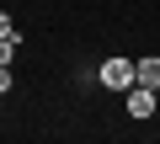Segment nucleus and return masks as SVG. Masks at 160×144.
Segmentation results:
<instances>
[{"label": "nucleus", "instance_id": "f257e3e1", "mask_svg": "<svg viewBox=\"0 0 160 144\" xmlns=\"http://www.w3.org/2000/svg\"><path fill=\"white\" fill-rule=\"evenodd\" d=\"M123 107H128V117H133V123H149V117H155V107H160V91L133 80V86L123 91Z\"/></svg>", "mask_w": 160, "mask_h": 144}, {"label": "nucleus", "instance_id": "f03ea898", "mask_svg": "<svg viewBox=\"0 0 160 144\" xmlns=\"http://www.w3.org/2000/svg\"><path fill=\"white\" fill-rule=\"evenodd\" d=\"M96 80H102L107 91H128V86L139 80V69H133V59H118V53H112V59L96 69Z\"/></svg>", "mask_w": 160, "mask_h": 144}, {"label": "nucleus", "instance_id": "7ed1b4c3", "mask_svg": "<svg viewBox=\"0 0 160 144\" xmlns=\"http://www.w3.org/2000/svg\"><path fill=\"white\" fill-rule=\"evenodd\" d=\"M133 69H139V86H155V91H160V53L133 59Z\"/></svg>", "mask_w": 160, "mask_h": 144}, {"label": "nucleus", "instance_id": "20e7f679", "mask_svg": "<svg viewBox=\"0 0 160 144\" xmlns=\"http://www.w3.org/2000/svg\"><path fill=\"white\" fill-rule=\"evenodd\" d=\"M0 37H16V43H22V32H16V22H11L6 11H0Z\"/></svg>", "mask_w": 160, "mask_h": 144}, {"label": "nucleus", "instance_id": "39448f33", "mask_svg": "<svg viewBox=\"0 0 160 144\" xmlns=\"http://www.w3.org/2000/svg\"><path fill=\"white\" fill-rule=\"evenodd\" d=\"M16 59V37H0V64H11Z\"/></svg>", "mask_w": 160, "mask_h": 144}, {"label": "nucleus", "instance_id": "423d86ee", "mask_svg": "<svg viewBox=\"0 0 160 144\" xmlns=\"http://www.w3.org/2000/svg\"><path fill=\"white\" fill-rule=\"evenodd\" d=\"M6 91H16V80H11V64H0V96Z\"/></svg>", "mask_w": 160, "mask_h": 144}]
</instances>
